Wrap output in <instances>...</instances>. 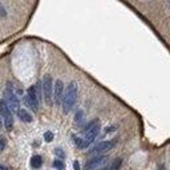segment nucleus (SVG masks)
Masks as SVG:
<instances>
[{
    "instance_id": "1",
    "label": "nucleus",
    "mask_w": 170,
    "mask_h": 170,
    "mask_svg": "<svg viewBox=\"0 0 170 170\" xmlns=\"http://www.w3.org/2000/svg\"><path fill=\"white\" fill-rule=\"evenodd\" d=\"M76 100H77V84L72 81L66 87V91H65L64 97H62V101H61L64 113H69V112L72 110V108L76 104Z\"/></svg>"
},
{
    "instance_id": "2",
    "label": "nucleus",
    "mask_w": 170,
    "mask_h": 170,
    "mask_svg": "<svg viewBox=\"0 0 170 170\" xmlns=\"http://www.w3.org/2000/svg\"><path fill=\"white\" fill-rule=\"evenodd\" d=\"M98 132H100V122L95 120V121H92L88 125L87 130H85V137L83 138V149L88 147L89 145H92L95 142Z\"/></svg>"
},
{
    "instance_id": "3",
    "label": "nucleus",
    "mask_w": 170,
    "mask_h": 170,
    "mask_svg": "<svg viewBox=\"0 0 170 170\" xmlns=\"http://www.w3.org/2000/svg\"><path fill=\"white\" fill-rule=\"evenodd\" d=\"M41 89H43V96L44 100L48 105H52L53 100V80L49 74H45L41 81Z\"/></svg>"
},
{
    "instance_id": "4",
    "label": "nucleus",
    "mask_w": 170,
    "mask_h": 170,
    "mask_svg": "<svg viewBox=\"0 0 170 170\" xmlns=\"http://www.w3.org/2000/svg\"><path fill=\"white\" fill-rule=\"evenodd\" d=\"M6 104L7 106L10 108V110H19V98L16 97L15 92L12 89V85L11 83L7 84V88H6Z\"/></svg>"
},
{
    "instance_id": "5",
    "label": "nucleus",
    "mask_w": 170,
    "mask_h": 170,
    "mask_svg": "<svg viewBox=\"0 0 170 170\" xmlns=\"http://www.w3.org/2000/svg\"><path fill=\"white\" fill-rule=\"evenodd\" d=\"M0 114H2V118H3V122H4L6 129L7 130H11L12 126H13V118H12L11 110L7 106L4 100H0Z\"/></svg>"
},
{
    "instance_id": "6",
    "label": "nucleus",
    "mask_w": 170,
    "mask_h": 170,
    "mask_svg": "<svg viewBox=\"0 0 170 170\" xmlns=\"http://www.w3.org/2000/svg\"><path fill=\"white\" fill-rule=\"evenodd\" d=\"M25 102L27 105L29 106L32 110L37 112L39 110V105H40V100L37 97V93H36V88H35V85L28 88V91H27V95H25Z\"/></svg>"
},
{
    "instance_id": "7",
    "label": "nucleus",
    "mask_w": 170,
    "mask_h": 170,
    "mask_svg": "<svg viewBox=\"0 0 170 170\" xmlns=\"http://www.w3.org/2000/svg\"><path fill=\"white\" fill-rule=\"evenodd\" d=\"M64 97V83L61 80H56L55 85H53V100H55L56 105H60Z\"/></svg>"
},
{
    "instance_id": "8",
    "label": "nucleus",
    "mask_w": 170,
    "mask_h": 170,
    "mask_svg": "<svg viewBox=\"0 0 170 170\" xmlns=\"http://www.w3.org/2000/svg\"><path fill=\"white\" fill-rule=\"evenodd\" d=\"M114 144H116L114 140H113V141H102V142L97 144L95 147H93V149H92V153L96 154V155H100V154H102V153H105V151L110 150L112 147L114 146Z\"/></svg>"
},
{
    "instance_id": "9",
    "label": "nucleus",
    "mask_w": 170,
    "mask_h": 170,
    "mask_svg": "<svg viewBox=\"0 0 170 170\" xmlns=\"http://www.w3.org/2000/svg\"><path fill=\"white\" fill-rule=\"evenodd\" d=\"M106 158L105 155H96V157H93L89 162L87 164V170H97L98 168H101V166H104V164L106 162Z\"/></svg>"
},
{
    "instance_id": "10",
    "label": "nucleus",
    "mask_w": 170,
    "mask_h": 170,
    "mask_svg": "<svg viewBox=\"0 0 170 170\" xmlns=\"http://www.w3.org/2000/svg\"><path fill=\"white\" fill-rule=\"evenodd\" d=\"M17 116H19V118L21 120V121H24V122H31V121H32V116H31L25 109H19V110H17Z\"/></svg>"
},
{
    "instance_id": "11",
    "label": "nucleus",
    "mask_w": 170,
    "mask_h": 170,
    "mask_svg": "<svg viewBox=\"0 0 170 170\" xmlns=\"http://www.w3.org/2000/svg\"><path fill=\"white\" fill-rule=\"evenodd\" d=\"M31 165H32V168H35V169L41 168V165H43V158L40 157V155H33L32 159H31Z\"/></svg>"
},
{
    "instance_id": "12",
    "label": "nucleus",
    "mask_w": 170,
    "mask_h": 170,
    "mask_svg": "<svg viewBox=\"0 0 170 170\" xmlns=\"http://www.w3.org/2000/svg\"><path fill=\"white\" fill-rule=\"evenodd\" d=\"M121 165H122V159L121 158H117V159H114L113 162H112V165L106 170H120Z\"/></svg>"
},
{
    "instance_id": "13",
    "label": "nucleus",
    "mask_w": 170,
    "mask_h": 170,
    "mask_svg": "<svg viewBox=\"0 0 170 170\" xmlns=\"http://www.w3.org/2000/svg\"><path fill=\"white\" fill-rule=\"evenodd\" d=\"M84 120V112L83 110H79L77 113H76V117H74V121L77 122V124H80Z\"/></svg>"
},
{
    "instance_id": "14",
    "label": "nucleus",
    "mask_w": 170,
    "mask_h": 170,
    "mask_svg": "<svg viewBox=\"0 0 170 170\" xmlns=\"http://www.w3.org/2000/svg\"><path fill=\"white\" fill-rule=\"evenodd\" d=\"M53 166H55L57 170H64V164H62V161H60V159L53 161Z\"/></svg>"
},
{
    "instance_id": "15",
    "label": "nucleus",
    "mask_w": 170,
    "mask_h": 170,
    "mask_svg": "<svg viewBox=\"0 0 170 170\" xmlns=\"http://www.w3.org/2000/svg\"><path fill=\"white\" fill-rule=\"evenodd\" d=\"M44 140H45L47 142H51L53 140V133L52 132H45V134H44Z\"/></svg>"
},
{
    "instance_id": "16",
    "label": "nucleus",
    "mask_w": 170,
    "mask_h": 170,
    "mask_svg": "<svg viewBox=\"0 0 170 170\" xmlns=\"http://www.w3.org/2000/svg\"><path fill=\"white\" fill-rule=\"evenodd\" d=\"M73 142L77 145L80 149H83V138H79V137H73Z\"/></svg>"
},
{
    "instance_id": "17",
    "label": "nucleus",
    "mask_w": 170,
    "mask_h": 170,
    "mask_svg": "<svg viewBox=\"0 0 170 170\" xmlns=\"http://www.w3.org/2000/svg\"><path fill=\"white\" fill-rule=\"evenodd\" d=\"M6 144H7V142H6V138H4V137H0V151H2L4 147H6Z\"/></svg>"
},
{
    "instance_id": "18",
    "label": "nucleus",
    "mask_w": 170,
    "mask_h": 170,
    "mask_svg": "<svg viewBox=\"0 0 170 170\" xmlns=\"http://www.w3.org/2000/svg\"><path fill=\"white\" fill-rule=\"evenodd\" d=\"M0 16H7V12H6V8L2 6V3H0Z\"/></svg>"
},
{
    "instance_id": "19",
    "label": "nucleus",
    "mask_w": 170,
    "mask_h": 170,
    "mask_svg": "<svg viewBox=\"0 0 170 170\" xmlns=\"http://www.w3.org/2000/svg\"><path fill=\"white\" fill-rule=\"evenodd\" d=\"M73 169H74V170H80V164H79V161H74V162H73Z\"/></svg>"
},
{
    "instance_id": "20",
    "label": "nucleus",
    "mask_w": 170,
    "mask_h": 170,
    "mask_svg": "<svg viewBox=\"0 0 170 170\" xmlns=\"http://www.w3.org/2000/svg\"><path fill=\"white\" fill-rule=\"evenodd\" d=\"M56 154H59L60 157H64V153H62V151H61L60 149H56Z\"/></svg>"
},
{
    "instance_id": "21",
    "label": "nucleus",
    "mask_w": 170,
    "mask_h": 170,
    "mask_svg": "<svg viewBox=\"0 0 170 170\" xmlns=\"http://www.w3.org/2000/svg\"><path fill=\"white\" fill-rule=\"evenodd\" d=\"M0 170H6V169H4L3 166H0Z\"/></svg>"
}]
</instances>
